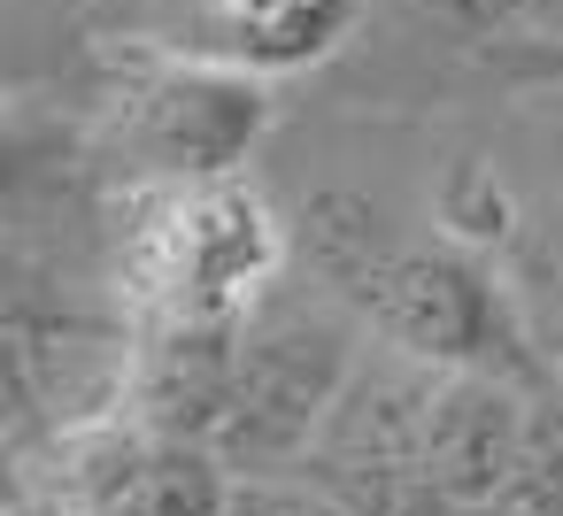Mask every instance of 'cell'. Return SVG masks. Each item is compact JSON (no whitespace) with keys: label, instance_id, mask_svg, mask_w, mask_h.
<instances>
[{"label":"cell","instance_id":"obj_1","mask_svg":"<svg viewBox=\"0 0 563 516\" xmlns=\"http://www.w3.org/2000/svg\"><path fill=\"white\" fill-rule=\"evenodd\" d=\"M432 393H440V362H417L401 347L363 355L317 447L301 455V478L324 485L347 516H448L432 462H424Z\"/></svg>","mask_w":563,"mask_h":516},{"label":"cell","instance_id":"obj_2","mask_svg":"<svg viewBox=\"0 0 563 516\" xmlns=\"http://www.w3.org/2000/svg\"><path fill=\"white\" fill-rule=\"evenodd\" d=\"M278 224L232 178L163 186L124 247V278L163 316H247V301L278 270Z\"/></svg>","mask_w":563,"mask_h":516},{"label":"cell","instance_id":"obj_3","mask_svg":"<svg viewBox=\"0 0 563 516\" xmlns=\"http://www.w3.org/2000/svg\"><path fill=\"white\" fill-rule=\"evenodd\" d=\"M324 270L355 293V309L371 316V332L417 362L440 370H501L525 378V355L501 324L494 285L455 262V255H386L371 239V216L347 232H324Z\"/></svg>","mask_w":563,"mask_h":516},{"label":"cell","instance_id":"obj_4","mask_svg":"<svg viewBox=\"0 0 563 516\" xmlns=\"http://www.w3.org/2000/svg\"><path fill=\"white\" fill-rule=\"evenodd\" d=\"M355 332L332 309H247L240 324V385H232V416L217 431V455L240 478H271V470H301V455L317 447L340 385L355 378Z\"/></svg>","mask_w":563,"mask_h":516},{"label":"cell","instance_id":"obj_5","mask_svg":"<svg viewBox=\"0 0 563 516\" xmlns=\"http://www.w3.org/2000/svg\"><path fill=\"white\" fill-rule=\"evenodd\" d=\"M271 101L247 63H163L124 93V147L163 186L232 178V162L255 147Z\"/></svg>","mask_w":563,"mask_h":516},{"label":"cell","instance_id":"obj_6","mask_svg":"<svg viewBox=\"0 0 563 516\" xmlns=\"http://www.w3.org/2000/svg\"><path fill=\"white\" fill-rule=\"evenodd\" d=\"M525 431H532V401H525L517 378H501V370H440L432 439H424L440 501L455 516L463 508H509L517 470H525Z\"/></svg>","mask_w":563,"mask_h":516},{"label":"cell","instance_id":"obj_7","mask_svg":"<svg viewBox=\"0 0 563 516\" xmlns=\"http://www.w3.org/2000/svg\"><path fill=\"white\" fill-rule=\"evenodd\" d=\"M240 324L247 316H163L147 332V347L132 355V408L140 431L155 439H209L232 416V385H240Z\"/></svg>","mask_w":563,"mask_h":516},{"label":"cell","instance_id":"obj_8","mask_svg":"<svg viewBox=\"0 0 563 516\" xmlns=\"http://www.w3.org/2000/svg\"><path fill=\"white\" fill-rule=\"evenodd\" d=\"M355 16H363V0H278V9H263L255 24H232V32H224V63H247V70H301V63L332 55Z\"/></svg>","mask_w":563,"mask_h":516},{"label":"cell","instance_id":"obj_9","mask_svg":"<svg viewBox=\"0 0 563 516\" xmlns=\"http://www.w3.org/2000/svg\"><path fill=\"white\" fill-rule=\"evenodd\" d=\"M501 516H563V393L532 401V431H525V470Z\"/></svg>","mask_w":563,"mask_h":516},{"label":"cell","instance_id":"obj_10","mask_svg":"<svg viewBox=\"0 0 563 516\" xmlns=\"http://www.w3.org/2000/svg\"><path fill=\"white\" fill-rule=\"evenodd\" d=\"M224 516H347L324 485H309L301 470H271V478H232Z\"/></svg>","mask_w":563,"mask_h":516},{"label":"cell","instance_id":"obj_11","mask_svg":"<svg viewBox=\"0 0 563 516\" xmlns=\"http://www.w3.org/2000/svg\"><path fill=\"white\" fill-rule=\"evenodd\" d=\"M424 9L440 16V24H455L463 40H494V32H509L532 0H424Z\"/></svg>","mask_w":563,"mask_h":516},{"label":"cell","instance_id":"obj_12","mask_svg":"<svg viewBox=\"0 0 563 516\" xmlns=\"http://www.w3.org/2000/svg\"><path fill=\"white\" fill-rule=\"evenodd\" d=\"M201 9L217 16V32H232V24H255L263 9H278V0H201Z\"/></svg>","mask_w":563,"mask_h":516}]
</instances>
